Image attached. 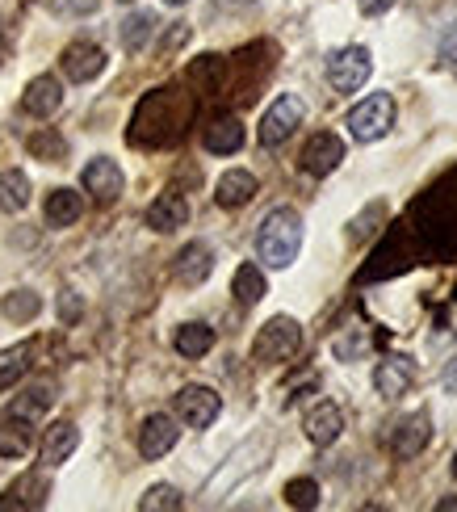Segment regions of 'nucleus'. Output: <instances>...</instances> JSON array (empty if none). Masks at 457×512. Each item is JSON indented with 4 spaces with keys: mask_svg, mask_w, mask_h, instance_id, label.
Masks as SVG:
<instances>
[{
    "mask_svg": "<svg viewBox=\"0 0 457 512\" xmlns=\"http://www.w3.org/2000/svg\"><path fill=\"white\" fill-rule=\"evenodd\" d=\"M302 252V215L294 206L269 210L256 227V261L265 269H290Z\"/></svg>",
    "mask_w": 457,
    "mask_h": 512,
    "instance_id": "nucleus-1",
    "label": "nucleus"
},
{
    "mask_svg": "<svg viewBox=\"0 0 457 512\" xmlns=\"http://www.w3.org/2000/svg\"><path fill=\"white\" fill-rule=\"evenodd\" d=\"M395 118H399L395 97L390 93H369V97H361L353 105V110H348L344 131H348L353 143H378V139H386L390 131H395Z\"/></svg>",
    "mask_w": 457,
    "mask_h": 512,
    "instance_id": "nucleus-2",
    "label": "nucleus"
},
{
    "mask_svg": "<svg viewBox=\"0 0 457 512\" xmlns=\"http://www.w3.org/2000/svg\"><path fill=\"white\" fill-rule=\"evenodd\" d=\"M302 349V324L294 315H273L260 324L256 340H252V357L260 366H281Z\"/></svg>",
    "mask_w": 457,
    "mask_h": 512,
    "instance_id": "nucleus-3",
    "label": "nucleus"
},
{
    "mask_svg": "<svg viewBox=\"0 0 457 512\" xmlns=\"http://www.w3.org/2000/svg\"><path fill=\"white\" fill-rule=\"evenodd\" d=\"M369 76H374V55H369V47H361V42L328 55V84L336 93H344V97L361 93L369 84Z\"/></svg>",
    "mask_w": 457,
    "mask_h": 512,
    "instance_id": "nucleus-4",
    "label": "nucleus"
},
{
    "mask_svg": "<svg viewBox=\"0 0 457 512\" xmlns=\"http://www.w3.org/2000/svg\"><path fill=\"white\" fill-rule=\"evenodd\" d=\"M302 118H307V101H302L298 93H281L269 110H265V118H260V126H256V139H260V147H281L286 143L298 126H302Z\"/></svg>",
    "mask_w": 457,
    "mask_h": 512,
    "instance_id": "nucleus-5",
    "label": "nucleus"
},
{
    "mask_svg": "<svg viewBox=\"0 0 457 512\" xmlns=\"http://www.w3.org/2000/svg\"><path fill=\"white\" fill-rule=\"evenodd\" d=\"M172 412H177V420L185 424V429H210V424L219 420V412H223V399H219L214 387L189 382V387H181L177 395H172Z\"/></svg>",
    "mask_w": 457,
    "mask_h": 512,
    "instance_id": "nucleus-6",
    "label": "nucleus"
},
{
    "mask_svg": "<svg viewBox=\"0 0 457 512\" xmlns=\"http://www.w3.org/2000/svg\"><path fill=\"white\" fill-rule=\"evenodd\" d=\"M80 185H84V194H89L97 206H110V202H118V198H122L126 177H122L118 160H110V156H97V160L84 164Z\"/></svg>",
    "mask_w": 457,
    "mask_h": 512,
    "instance_id": "nucleus-7",
    "label": "nucleus"
},
{
    "mask_svg": "<svg viewBox=\"0 0 457 512\" xmlns=\"http://www.w3.org/2000/svg\"><path fill=\"white\" fill-rule=\"evenodd\" d=\"M340 164H344V139L332 131L311 135L307 147H302V156H298V168L307 177H332Z\"/></svg>",
    "mask_w": 457,
    "mask_h": 512,
    "instance_id": "nucleus-8",
    "label": "nucleus"
},
{
    "mask_svg": "<svg viewBox=\"0 0 457 512\" xmlns=\"http://www.w3.org/2000/svg\"><path fill=\"white\" fill-rule=\"evenodd\" d=\"M105 51L97 47V42H89V38H76L72 47H63V55H59V68H63V76H68L72 84H89V80H97L101 72H105Z\"/></svg>",
    "mask_w": 457,
    "mask_h": 512,
    "instance_id": "nucleus-9",
    "label": "nucleus"
},
{
    "mask_svg": "<svg viewBox=\"0 0 457 512\" xmlns=\"http://www.w3.org/2000/svg\"><path fill=\"white\" fill-rule=\"evenodd\" d=\"M428 441H432V416L420 408V412H411L395 424V433H390V450H395V458H420L428 450Z\"/></svg>",
    "mask_w": 457,
    "mask_h": 512,
    "instance_id": "nucleus-10",
    "label": "nucleus"
},
{
    "mask_svg": "<svg viewBox=\"0 0 457 512\" xmlns=\"http://www.w3.org/2000/svg\"><path fill=\"white\" fill-rule=\"evenodd\" d=\"M177 437H181L177 420L164 416V412H151V416L139 424V458L156 462V458L172 454V445H177Z\"/></svg>",
    "mask_w": 457,
    "mask_h": 512,
    "instance_id": "nucleus-11",
    "label": "nucleus"
},
{
    "mask_svg": "<svg viewBox=\"0 0 457 512\" xmlns=\"http://www.w3.org/2000/svg\"><path fill=\"white\" fill-rule=\"evenodd\" d=\"M21 110H26L30 118H51V114H59V110H63V84H59V76H51V72L34 76V80L26 84V93H21Z\"/></svg>",
    "mask_w": 457,
    "mask_h": 512,
    "instance_id": "nucleus-12",
    "label": "nucleus"
},
{
    "mask_svg": "<svg viewBox=\"0 0 457 512\" xmlns=\"http://www.w3.org/2000/svg\"><path fill=\"white\" fill-rule=\"evenodd\" d=\"M302 433H307V441L319 445V450L336 445L340 433H344V416H340V408H336L332 399H319L315 408L307 412V420H302Z\"/></svg>",
    "mask_w": 457,
    "mask_h": 512,
    "instance_id": "nucleus-13",
    "label": "nucleus"
},
{
    "mask_svg": "<svg viewBox=\"0 0 457 512\" xmlns=\"http://www.w3.org/2000/svg\"><path fill=\"white\" fill-rule=\"evenodd\" d=\"M210 273H214V248L206 240L185 244L177 252V261H172V277H177L181 286H202Z\"/></svg>",
    "mask_w": 457,
    "mask_h": 512,
    "instance_id": "nucleus-14",
    "label": "nucleus"
},
{
    "mask_svg": "<svg viewBox=\"0 0 457 512\" xmlns=\"http://www.w3.org/2000/svg\"><path fill=\"white\" fill-rule=\"evenodd\" d=\"M76 445H80V429L72 420H55L47 433H42V445H38V458L47 471H55V466H63L72 454H76Z\"/></svg>",
    "mask_w": 457,
    "mask_h": 512,
    "instance_id": "nucleus-15",
    "label": "nucleus"
},
{
    "mask_svg": "<svg viewBox=\"0 0 457 512\" xmlns=\"http://www.w3.org/2000/svg\"><path fill=\"white\" fill-rule=\"evenodd\" d=\"M411 378H416V366H411V357L390 353V357H382L378 366H374V391H378L382 399H399V395H407Z\"/></svg>",
    "mask_w": 457,
    "mask_h": 512,
    "instance_id": "nucleus-16",
    "label": "nucleus"
},
{
    "mask_svg": "<svg viewBox=\"0 0 457 512\" xmlns=\"http://www.w3.org/2000/svg\"><path fill=\"white\" fill-rule=\"evenodd\" d=\"M256 189H260V181L248 173V168H227V173L214 181V202L223 210H239L256 198Z\"/></svg>",
    "mask_w": 457,
    "mask_h": 512,
    "instance_id": "nucleus-17",
    "label": "nucleus"
},
{
    "mask_svg": "<svg viewBox=\"0 0 457 512\" xmlns=\"http://www.w3.org/2000/svg\"><path fill=\"white\" fill-rule=\"evenodd\" d=\"M244 122H239L235 114H223V118H214L206 122V131H202V147L210 156H235L239 147H244Z\"/></svg>",
    "mask_w": 457,
    "mask_h": 512,
    "instance_id": "nucleus-18",
    "label": "nucleus"
},
{
    "mask_svg": "<svg viewBox=\"0 0 457 512\" xmlns=\"http://www.w3.org/2000/svg\"><path fill=\"white\" fill-rule=\"evenodd\" d=\"M47 496H51V483H47V475H38V471H30V475H21L9 492H5V500H0V512H21V508H42L47 504Z\"/></svg>",
    "mask_w": 457,
    "mask_h": 512,
    "instance_id": "nucleus-19",
    "label": "nucleus"
},
{
    "mask_svg": "<svg viewBox=\"0 0 457 512\" xmlns=\"http://www.w3.org/2000/svg\"><path fill=\"white\" fill-rule=\"evenodd\" d=\"M185 223H189V202H185L181 194H172V189L147 206V227L160 231V236H168V231H177V227H185Z\"/></svg>",
    "mask_w": 457,
    "mask_h": 512,
    "instance_id": "nucleus-20",
    "label": "nucleus"
},
{
    "mask_svg": "<svg viewBox=\"0 0 457 512\" xmlns=\"http://www.w3.org/2000/svg\"><path fill=\"white\" fill-rule=\"evenodd\" d=\"M172 349H177L181 357H189V361H198L214 349V328L202 324V319H189V324H181L177 336H172Z\"/></svg>",
    "mask_w": 457,
    "mask_h": 512,
    "instance_id": "nucleus-21",
    "label": "nucleus"
},
{
    "mask_svg": "<svg viewBox=\"0 0 457 512\" xmlns=\"http://www.w3.org/2000/svg\"><path fill=\"white\" fill-rule=\"evenodd\" d=\"M231 294H235V303H239V307H256L260 298L269 294L265 269L252 265V261H248V265H239V269H235V277H231Z\"/></svg>",
    "mask_w": 457,
    "mask_h": 512,
    "instance_id": "nucleus-22",
    "label": "nucleus"
},
{
    "mask_svg": "<svg viewBox=\"0 0 457 512\" xmlns=\"http://www.w3.org/2000/svg\"><path fill=\"white\" fill-rule=\"evenodd\" d=\"M42 215H47V227H72L84 215V198L76 194V189H51Z\"/></svg>",
    "mask_w": 457,
    "mask_h": 512,
    "instance_id": "nucleus-23",
    "label": "nucleus"
},
{
    "mask_svg": "<svg viewBox=\"0 0 457 512\" xmlns=\"http://www.w3.org/2000/svg\"><path fill=\"white\" fill-rule=\"evenodd\" d=\"M30 177L21 173V168H5V173H0V210H5V215H21V210L30 206Z\"/></svg>",
    "mask_w": 457,
    "mask_h": 512,
    "instance_id": "nucleus-24",
    "label": "nucleus"
},
{
    "mask_svg": "<svg viewBox=\"0 0 457 512\" xmlns=\"http://www.w3.org/2000/svg\"><path fill=\"white\" fill-rule=\"evenodd\" d=\"M30 445H34L30 416H9L0 424V458H21V454H30Z\"/></svg>",
    "mask_w": 457,
    "mask_h": 512,
    "instance_id": "nucleus-25",
    "label": "nucleus"
},
{
    "mask_svg": "<svg viewBox=\"0 0 457 512\" xmlns=\"http://www.w3.org/2000/svg\"><path fill=\"white\" fill-rule=\"evenodd\" d=\"M30 357H34V345H30V340H21V345H9L5 353H0V391L17 387V378L30 370Z\"/></svg>",
    "mask_w": 457,
    "mask_h": 512,
    "instance_id": "nucleus-26",
    "label": "nucleus"
},
{
    "mask_svg": "<svg viewBox=\"0 0 457 512\" xmlns=\"http://www.w3.org/2000/svg\"><path fill=\"white\" fill-rule=\"evenodd\" d=\"M26 147H30L34 160H47V164H63V160H68V139H63L59 131H51V126L34 131V135L26 139Z\"/></svg>",
    "mask_w": 457,
    "mask_h": 512,
    "instance_id": "nucleus-27",
    "label": "nucleus"
},
{
    "mask_svg": "<svg viewBox=\"0 0 457 512\" xmlns=\"http://www.w3.org/2000/svg\"><path fill=\"white\" fill-rule=\"evenodd\" d=\"M156 26H160V21H156V13H130L126 21H122V47L130 51V55H135V51H143L147 47V42H151V34H156Z\"/></svg>",
    "mask_w": 457,
    "mask_h": 512,
    "instance_id": "nucleus-28",
    "label": "nucleus"
},
{
    "mask_svg": "<svg viewBox=\"0 0 457 512\" xmlns=\"http://www.w3.org/2000/svg\"><path fill=\"white\" fill-rule=\"evenodd\" d=\"M38 311H42V298L34 290H13V294L0 298V315L13 319V324H30Z\"/></svg>",
    "mask_w": 457,
    "mask_h": 512,
    "instance_id": "nucleus-29",
    "label": "nucleus"
},
{
    "mask_svg": "<svg viewBox=\"0 0 457 512\" xmlns=\"http://www.w3.org/2000/svg\"><path fill=\"white\" fill-rule=\"evenodd\" d=\"M286 504L290 508H298V512H311V508H319V500H323V487H319V479H311V475H298V479H290L286 483Z\"/></svg>",
    "mask_w": 457,
    "mask_h": 512,
    "instance_id": "nucleus-30",
    "label": "nucleus"
},
{
    "mask_svg": "<svg viewBox=\"0 0 457 512\" xmlns=\"http://www.w3.org/2000/svg\"><path fill=\"white\" fill-rule=\"evenodd\" d=\"M181 504H185V496L172 483H151L147 492H143V500H139L143 512H177Z\"/></svg>",
    "mask_w": 457,
    "mask_h": 512,
    "instance_id": "nucleus-31",
    "label": "nucleus"
},
{
    "mask_svg": "<svg viewBox=\"0 0 457 512\" xmlns=\"http://www.w3.org/2000/svg\"><path fill=\"white\" fill-rule=\"evenodd\" d=\"M51 403H55V387H51V382H34V387L26 391V399L13 403V416H38V412H47Z\"/></svg>",
    "mask_w": 457,
    "mask_h": 512,
    "instance_id": "nucleus-32",
    "label": "nucleus"
},
{
    "mask_svg": "<svg viewBox=\"0 0 457 512\" xmlns=\"http://www.w3.org/2000/svg\"><path fill=\"white\" fill-rule=\"evenodd\" d=\"M189 80H206V89H219V84H223V59L219 55H202L189 68Z\"/></svg>",
    "mask_w": 457,
    "mask_h": 512,
    "instance_id": "nucleus-33",
    "label": "nucleus"
},
{
    "mask_svg": "<svg viewBox=\"0 0 457 512\" xmlns=\"http://www.w3.org/2000/svg\"><path fill=\"white\" fill-rule=\"evenodd\" d=\"M97 5L101 0H47V9L55 17H89V13H97Z\"/></svg>",
    "mask_w": 457,
    "mask_h": 512,
    "instance_id": "nucleus-34",
    "label": "nucleus"
},
{
    "mask_svg": "<svg viewBox=\"0 0 457 512\" xmlns=\"http://www.w3.org/2000/svg\"><path fill=\"white\" fill-rule=\"evenodd\" d=\"M437 51H441V59H445V63H453V68H457V21H453V26H449L445 34H441Z\"/></svg>",
    "mask_w": 457,
    "mask_h": 512,
    "instance_id": "nucleus-35",
    "label": "nucleus"
},
{
    "mask_svg": "<svg viewBox=\"0 0 457 512\" xmlns=\"http://www.w3.org/2000/svg\"><path fill=\"white\" fill-rule=\"evenodd\" d=\"M395 5H399V0H357V9H361L365 17H386Z\"/></svg>",
    "mask_w": 457,
    "mask_h": 512,
    "instance_id": "nucleus-36",
    "label": "nucleus"
},
{
    "mask_svg": "<svg viewBox=\"0 0 457 512\" xmlns=\"http://www.w3.org/2000/svg\"><path fill=\"white\" fill-rule=\"evenodd\" d=\"M59 311H63V319L72 324V319L80 315V298H72V290H68V294H63V303H59Z\"/></svg>",
    "mask_w": 457,
    "mask_h": 512,
    "instance_id": "nucleus-37",
    "label": "nucleus"
},
{
    "mask_svg": "<svg viewBox=\"0 0 457 512\" xmlns=\"http://www.w3.org/2000/svg\"><path fill=\"white\" fill-rule=\"evenodd\" d=\"M441 387H445L449 395H457V357H453L449 366H445V374H441Z\"/></svg>",
    "mask_w": 457,
    "mask_h": 512,
    "instance_id": "nucleus-38",
    "label": "nucleus"
},
{
    "mask_svg": "<svg viewBox=\"0 0 457 512\" xmlns=\"http://www.w3.org/2000/svg\"><path fill=\"white\" fill-rule=\"evenodd\" d=\"M449 508H457V496H445V500H437V512H449Z\"/></svg>",
    "mask_w": 457,
    "mask_h": 512,
    "instance_id": "nucleus-39",
    "label": "nucleus"
},
{
    "mask_svg": "<svg viewBox=\"0 0 457 512\" xmlns=\"http://www.w3.org/2000/svg\"><path fill=\"white\" fill-rule=\"evenodd\" d=\"M164 5H168V9H181V5H189V0H164Z\"/></svg>",
    "mask_w": 457,
    "mask_h": 512,
    "instance_id": "nucleus-40",
    "label": "nucleus"
},
{
    "mask_svg": "<svg viewBox=\"0 0 457 512\" xmlns=\"http://www.w3.org/2000/svg\"><path fill=\"white\" fill-rule=\"evenodd\" d=\"M0 55H5V26H0Z\"/></svg>",
    "mask_w": 457,
    "mask_h": 512,
    "instance_id": "nucleus-41",
    "label": "nucleus"
},
{
    "mask_svg": "<svg viewBox=\"0 0 457 512\" xmlns=\"http://www.w3.org/2000/svg\"><path fill=\"white\" fill-rule=\"evenodd\" d=\"M449 471H453V479H457V454H453V462H449Z\"/></svg>",
    "mask_w": 457,
    "mask_h": 512,
    "instance_id": "nucleus-42",
    "label": "nucleus"
},
{
    "mask_svg": "<svg viewBox=\"0 0 457 512\" xmlns=\"http://www.w3.org/2000/svg\"><path fill=\"white\" fill-rule=\"evenodd\" d=\"M239 5H252V0H239Z\"/></svg>",
    "mask_w": 457,
    "mask_h": 512,
    "instance_id": "nucleus-43",
    "label": "nucleus"
},
{
    "mask_svg": "<svg viewBox=\"0 0 457 512\" xmlns=\"http://www.w3.org/2000/svg\"><path fill=\"white\" fill-rule=\"evenodd\" d=\"M122 5H135V0H122Z\"/></svg>",
    "mask_w": 457,
    "mask_h": 512,
    "instance_id": "nucleus-44",
    "label": "nucleus"
}]
</instances>
